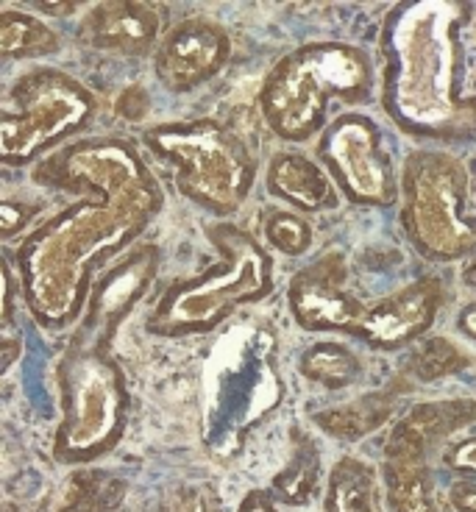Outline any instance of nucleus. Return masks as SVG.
<instances>
[{"mask_svg": "<svg viewBox=\"0 0 476 512\" xmlns=\"http://www.w3.org/2000/svg\"><path fill=\"white\" fill-rule=\"evenodd\" d=\"M162 26H165V17L154 3L115 0V3H98L84 17L81 39L95 51L145 56L154 51L156 39L162 37Z\"/></svg>", "mask_w": 476, "mask_h": 512, "instance_id": "4468645a", "label": "nucleus"}, {"mask_svg": "<svg viewBox=\"0 0 476 512\" xmlns=\"http://www.w3.org/2000/svg\"><path fill=\"white\" fill-rule=\"evenodd\" d=\"M443 465L454 474L476 476V435L457 440L454 446L443 451Z\"/></svg>", "mask_w": 476, "mask_h": 512, "instance_id": "bb28decb", "label": "nucleus"}, {"mask_svg": "<svg viewBox=\"0 0 476 512\" xmlns=\"http://www.w3.org/2000/svg\"><path fill=\"white\" fill-rule=\"evenodd\" d=\"M346 256L329 251L312 265L298 270L287 287V307L307 332L357 334L365 307L348 293Z\"/></svg>", "mask_w": 476, "mask_h": 512, "instance_id": "9d476101", "label": "nucleus"}, {"mask_svg": "<svg viewBox=\"0 0 476 512\" xmlns=\"http://www.w3.org/2000/svg\"><path fill=\"white\" fill-rule=\"evenodd\" d=\"M126 485L103 471H81L70 479L62 512H109L123 499Z\"/></svg>", "mask_w": 476, "mask_h": 512, "instance_id": "5701e85b", "label": "nucleus"}, {"mask_svg": "<svg viewBox=\"0 0 476 512\" xmlns=\"http://www.w3.org/2000/svg\"><path fill=\"white\" fill-rule=\"evenodd\" d=\"M465 0H401L382 26V109L415 140L476 142V95H465Z\"/></svg>", "mask_w": 476, "mask_h": 512, "instance_id": "f03ea898", "label": "nucleus"}, {"mask_svg": "<svg viewBox=\"0 0 476 512\" xmlns=\"http://www.w3.org/2000/svg\"><path fill=\"white\" fill-rule=\"evenodd\" d=\"M376 507V471L360 457H343L335 462L323 510L326 512H374Z\"/></svg>", "mask_w": 476, "mask_h": 512, "instance_id": "aec40b11", "label": "nucleus"}, {"mask_svg": "<svg viewBox=\"0 0 476 512\" xmlns=\"http://www.w3.org/2000/svg\"><path fill=\"white\" fill-rule=\"evenodd\" d=\"M151 103H148V92L142 90L140 84H134L129 90H123V95L117 98L115 112L123 120H131V123H140L142 117L148 115Z\"/></svg>", "mask_w": 476, "mask_h": 512, "instance_id": "cd10ccee", "label": "nucleus"}, {"mask_svg": "<svg viewBox=\"0 0 476 512\" xmlns=\"http://www.w3.org/2000/svg\"><path fill=\"white\" fill-rule=\"evenodd\" d=\"M148 151L176 170V190L212 215H234L248 201L257 162L232 128L212 117L145 128Z\"/></svg>", "mask_w": 476, "mask_h": 512, "instance_id": "423d86ee", "label": "nucleus"}, {"mask_svg": "<svg viewBox=\"0 0 476 512\" xmlns=\"http://www.w3.org/2000/svg\"><path fill=\"white\" fill-rule=\"evenodd\" d=\"M457 329H460L468 340H474L476 343V301L460 309V315H457Z\"/></svg>", "mask_w": 476, "mask_h": 512, "instance_id": "473e14b6", "label": "nucleus"}, {"mask_svg": "<svg viewBox=\"0 0 476 512\" xmlns=\"http://www.w3.org/2000/svg\"><path fill=\"white\" fill-rule=\"evenodd\" d=\"M62 421L53 435V460L87 465L123 440L131 396L126 376L106 351L73 340L56 371Z\"/></svg>", "mask_w": 476, "mask_h": 512, "instance_id": "39448f33", "label": "nucleus"}, {"mask_svg": "<svg viewBox=\"0 0 476 512\" xmlns=\"http://www.w3.org/2000/svg\"><path fill=\"white\" fill-rule=\"evenodd\" d=\"M393 412H396V393L376 390L357 401H348L343 407L315 412L312 423L335 440L354 443V440H362V437L374 435L376 429H382L393 418Z\"/></svg>", "mask_w": 476, "mask_h": 512, "instance_id": "a211bd4d", "label": "nucleus"}, {"mask_svg": "<svg viewBox=\"0 0 476 512\" xmlns=\"http://www.w3.org/2000/svg\"><path fill=\"white\" fill-rule=\"evenodd\" d=\"M471 365V354L449 337H429L410 359V373L418 382H440L451 373H460Z\"/></svg>", "mask_w": 476, "mask_h": 512, "instance_id": "b1692460", "label": "nucleus"}, {"mask_svg": "<svg viewBox=\"0 0 476 512\" xmlns=\"http://www.w3.org/2000/svg\"><path fill=\"white\" fill-rule=\"evenodd\" d=\"M265 240L284 256H304L312 248V226L290 209H271L265 218Z\"/></svg>", "mask_w": 476, "mask_h": 512, "instance_id": "393cba45", "label": "nucleus"}, {"mask_svg": "<svg viewBox=\"0 0 476 512\" xmlns=\"http://www.w3.org/2000/svg\"><path fill=\"white\" fill-rule=\"evenodd\" d=\"M374 92V64L348 42H309L282 56L259 90V112L284 142L326 131L332 103L360 106Z\"/></svg>", "mask_w": 476, "mask_h": 512, "instance_id": "7ed1b4c3", "label": "nucleus"}, {"mask_svg": "<svg viewBox=\"0 0 476 512\" xmlns=\"http://www.w3.org/2000/svg\"><path fill=\"white\" fill-rule=\"evenodd\" d=\"M446 295L449 293L440 276H421L365 309L354 337L374 351H399L410 346L432 329Z\"/></svg>", "mask_w": 476, "mask_h": 512, "instance_id": "ddd939ff", "label": "nucleus"}, {"mask_svg": "<svg viewBox=\"0 0 476 512\" xmlns=\"http://www.w3.org/2000/svg\"><path fill=\"white\" fill-rule=\"evenodd\" d=\"M449 504L457 512H476V482L474 479H460L449 490Z\"/></svg>", "mask_w": 476, "mask_h": 512, "instance_id": "c85d7f7f", "label": "nucleus"}, {"mask_svg": "<svg viewBox=\"0 0 476 512\" xmlns=\"http://www.w3.org/2000/svg\"><path fill=\"white\" fill-rule=\"evenodd\" d=\"M154 173L87 195L45 220L14 251L20 295L42 329H65L87 309L92 276L162 212Z\"/></svg>", "mask_w": 476, "mask_h": 512, "instance_id": "f257e3e1", "label": "nucleus"}, {"mask_svg": "<svg viewBox=\"0 0 476 512\" xmlns=\"http://www.w3.org/2000/svg\"><path fill=\"white\" fill-rule=\"evenodd\" d=\"M321 482V451L298 426L290 429V460L273 476V496L290 507H304Z\"/></svg>", "mask_w": 476, "mask_h": 512, "instance_id": "6ab92c4d", "label": "nucleus"}, {"mask_svg": "<svg viewBox=\"0 0 476 512\" xmlns=\"http://www.w3.org/2000/svg\"><path fill=\"white\" fill-rule=\"evenodd\" d=\"M95 95L78 78L39 67L14 81L0 103V162L28 167L90 126Z\"/></svg>", "mask_w": 476, "mask_h": 512, "instance_id": "6e6552de", "label": "nucleus"}, {"mask_svg": "<svg viewBox=\"0 0 476 512\" xmlns=\"http://www.w3.org/2000/svg\"><path fill=\"white\" fill-rule=\"evenodd\" d=\"M232 56L226 28L209 17H187L162 37L154 53V73L170 92H190L218 76Z\"/></svg>", "mask_w": 476, "mask_h": 512, "instance_id": "f8f14e48", "label": "nucleus"}, {"mask_svg": "<svg viewBox=\"0 0 476 512\" xmlns=\"http://www.w3.org/2000/svg\"><path fill=\"white\" fill-rule=\"evenodd\" d=\"M0 351H3V362H0V365H3V368H0V371H3V373H9V371H12V365H14V357H17V354H20V351H23V348L17 346V343H14V340H6V343H3V346H0Z\"/></svg>", "mask_w": 476, "mask_h": 512, "instance_id": "f704fd0d", "label": "nucleus"}, {"mask_svg": "<svg viewBox=\"0 0 476 512\" xmlns=\"http://www.w3.org/2000/svg\"><path fill=\"white\" fill-rule=\"evenodd\" d=\"M318 156L351 204L385 209L396 201V170L371 117L357 112L335 117L318 140Z\"/></svg>", "mask_w": 476, "mask_h": 512, "instance_id": "1a4fd4ad", "label": "nucleus"}, {"mask_svg": "<svg viewBox=\"0 0 476 512\" xmlns=\"http://www.w3.org/2000/svg\"><path fill=\"white\" fill-rule=\"evenodd\" d=\"M156 273H159V248L154 243L137 245L115 268L106 270L101 279L92 284L90 301L84 309V326L76 343L106 351L120 323L129 318L134 307L151 290Z\"/></svg>", "mask_w": 476, "mask_h": 512, "instance_id": "9b49d317", "label": "nucleus"}, {"mask_svg": "<svg viewBox=\"0 0 476 512\" xmlns=\"http://www.w3.org/2000/svg\"><path fill=\"white\" fill-rule=\"evenodd\" d=\"M476 421L474 398H440V401H424L415 404L404 418H401L390 435H387L385 451L396 454H415L426 457L454 432Z\"/></svg>", "mask_w": 476, "mask_h": 512, "instance_id": "2eb2a0df", "label": "nucleus"}, {"mask_svg": "<svg viewBox=\"0 0 476 512\" xmlns=\"http://www.w3.org/2000/svg\"><path fill=\"white\" fill-rule=\"evenodd\" d=\"M463 282L468 284V287H474V290H476V256H474V259H468V262H465Z\"/></svg>", "mask_w": 476, "mask_h": 512, "instance_id": "c9c22d12", "label": "nucleus"}, {"mask_svg": "<svg viewBox=\"0 0 476 512\" xmlns=\"http://www.w3.org/2000/svg\"><path fill=\"white\" fill-rule=\"evenodd\" d=\"M59 34L34 14L3 9L0 14V51L6 59H37L59 51Z\"/></svg>", "mask_w": 476, "mask_h": 512, "instance_id": "4be33fe9", "label": "nucleus"}, {"mask_svg": "<svg viewBox=\"0 0 476 512\" xmlns=\"http://www.w3.org/2000/svg\"><path fill=\"white\" fill-rule=\"evenodd\" d=\"M385 496L390 512H440L426 457L385 451Z\"/></svg>", "mask_w": 476, "mask_h": 512, "instance_id": "f3484780", "label": "nucleus"}, {"mask_svg": "<svg viewBox=\"0 0 476 512\" xmlns=\"http://www.w3.org/2000/svg\"><path fill=\"white\" fill-rule=\"evenodd\" d=\"M176 512H206V504L198 490H181L176 501Z\"/></svg>", "mask_w": 476, "mask_h": 512, "instance_id": "2f4dec72", "label": "nucleus"}, {"mask_svg": "<svg viewBox=\"0 0 476 512\" xmlns=\"http://www.w3.org/2000/svg\"><path fill=\"white\" fill-rule=\"evenodd\" d=\"M206 237L220 259L193 279L173 282L159 295L148 315V332L156 337L215 332L234 309L257 304L273 293V259L254 234L234 223H212Z\"/></svg>", "mask_w": 476, "mask_h": 512, "instance_id": "20e7f679", "label": "nucleus"}, {"mask_svg": "<svg viewBox=\"0 0 476 512\" xmlns=\"http://www.w3.org/2000/svg\"><path fill=\"white\" fill-rule=\"evenodd\" d=\"M34 9H42L45 14H73L78 9V3H42V0H37V3H31Z\"/></svg>", "mask_w": 476, "mask_h": 512, "instance_id": "72a5a7b5", "label": "nucleus"}, {"mask_svg": "<svg viewBox=\"0 0 476 512\" xmlns=\"http://www.w3.org/2000/svg\"><path fill=\"white\" fill-rule=\"evenodd\" d=\"M237 512H279V507H276V501L268 490H251V493H245Z\"/></svg>", "mask_w": 476, "mask_h": 512, "instance_id": "c756f323", "label": "nucleus"}, {"mask_svg": "<svg viewBox=\"0 0 476 512\" xmlns=\"http://www.w3.org/2000/svg\"><path fill=\"white\" fill-rule=\"evenodd\" d=\"M298 373L326 390H346L362 376V359L340 343H315L298 357Z\"/></svg>", "mask_w": 476, "mask_h": 512, "instance_id": "412c9836", "label": "nucleus"}, {"mask_svg": "<svg viewBox=\"0 0 476 512\" xmlns=\"http://www.w3.org/2000/svg\"><path fill=\"white\" fill-rule=\"evenodd\" d=\"M471 179L446 151H412L401 173L399 223L404 237L429 262H457L476 254V218L468 215Z\"/></svg>", "mask_w": 476, "mask_h": 512, "instance_id": "0eeeda50", "label": "nucleus"}, {"mask_svg": "<svg viewBox=\"0 0 476 512\" xmlns=\"http://www.w3.org/2000/svg\"><path fill=\"white\" fill-rule=\"evenodd\" d=\"M3 276H6V295H3V318L0 326L9 329L12 326V309H14V276H12V262L6 259L3 262Z\"/></svg>", "mask_w": 476, "mask_h": 512, "instance_id": "7c9ffc66", "label": "nucleus"}, {"mask_svg": "<svg viewBox=\"0 0 476 512\" xmlns=\"http://www.w3.org/2000/svg\"><path fill=\"white\" fill-rule=\"evenodd\" d=\"M268 192L296 212H329L337 206L332 176L304 154H276L268 165Z\"/></svg>", "mask_w": 476, "mask_h": 512, "instance_id": "dca6fc26", "label": "nucleus"}, {"mask_svg": "<svg viewBox=\"0 0 476 512\" xmlns=\"http://www.w3.org/2000/svg\"><path fill=\"white\" fill-rule=\"evenodd\" d=\"M37 209V204H23V201L6 198L0 204V237L3 240H12L14 234H20L31 223V218L37 215Z\"/></svg>", "mask_w": 476, "mask_h": 512, "instance_id": "a878e982", "label": "nucleus"}]
</instances>
